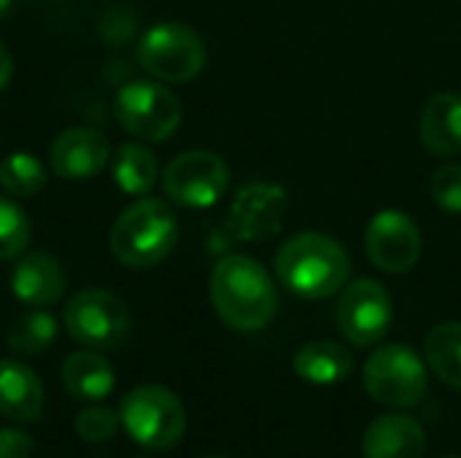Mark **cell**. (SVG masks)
Instances as JSON below:
<instances>
[{"label": "cell", "instance_id": "ac0fdd59", "mask_svg": "<svg viewBox=\"0 0 461 458\" xmlns=\"http://www.w3.org/2000/svg\"><path fill=\"white\" fill-rule=\"evenodd\" d=\"M351 370H354L351 351L335 340H313L294 354V373L313 386L343 383L351 375Z\"/></svg>", "mask_w": 461, "mask_h": 458}, {"label": "cell", "instance_id": "d4e9b609", "mask_svg": "<svg viewBox=\"0 0 461 458\" xmlns=\"http://www.w3.org/2000/svg\"><path fill=\"white\" fill-rule=\"evenodd\" d=\"M119 429V416L105 410V408H84L76 416V435L86 443H105L116 435Z\"/></svg>", "mask_w": 461, "mask_h": 458}, {"label": "cell", "instance_id": "277c9868", "mask_svg": "<svg viewBox=\"0 0 461 458\" xmlns=\"http://www.w3.org/2000/svg\"><path fill=\"white\" fill-rule=\"evenodd\" d=\"M119 424L149 451H170L186 432V410L165 386H138L119 405Z\"/></svg>", "mask_w": 461, "mask_h": 458}, {"label": "cell", "instance_id": "8992f818", "mask_svg": "<svg viewBox=\"0 0 461 458\" xmlns=\"http://www.w3.org/2000/svg\"><path fill=\"white\" fill-rule=\"evenodd\" d=\"M427 386V367L411 346H381L365 364V389L386 408H416L424 400Z\"/></svg>", "mask_w": 461, "mask_h": 458}, {"label": "cell", "instance_id": "e0dca14e", "mask_svg": "<svg viewBox=\"0 0 461 458\" xmlns=\"http://www.w3.org/2000/svg\"><path fill=\"white\" fill-rule=\"evenodd\" d=\"M419 138L435 157L461 154V94L438 92L419 116Z\"/></svg>", "mask_w": 461, "mask_h": 458}, {"label": "cell", "instance_id": "9a60e30c", "mask_svg": "<svg viewBox=\"0 0 461 458\" xmlns=\"http://www.w3.org/2000/svg\"><path fill=\"white\" fill-rule=\"evenodd\" d=\"M43 413V383L35 370L16 359H0V416L32 424Z\"/></svg>", "mask_w": 461, "mask_h": 458}, {"label": "cell", "instance_id": "52a82bcc", "mask_svg": "<svg viewBox=\"0 0 461 458\" xmlns=\"http://www.w3.org/2000/svg\"><path fill=\"white\" fill-rule=\"evenodd\" d=\"M113 113L119 124L138 140L162 143L173 138L181 124V100L162 84L132 81L116 92Z\"/></svg>", "mask_w": 461, "mask_h": 458}, {"label": "cell", "instance_id": "ba28073f", "mask_svg": "<svg viewBox=\"0 0 461 458\" xmlns=\"http://www.w3.org/2000/svg\"><path fill=\"white\" fill-rule=\"evenodd\" d=\"M68 335L92 351H113L130 335L127 305L105 289H84L65 305Z\"/></svg>", "mask_w": 461, "mask_h": 458}, {"label": "cell", "instance_id": "d6986e66", "mask_svg": "<svg viewBox=\"0 0 461 458\" xmlns=\"http://www.w3.org/2000/svg\"><path fill=\"white\" fill-rule=\"evenodd\" d=\"M65 389L81 402H100L113 391V367L97 351H76L62 364Z\"/></svg>", "mask_w": 461, "mask_h": 458}, {"label": "cell", "instance_id": "3957f363", "mask_svg": "<svg viewBox=\"0 0 461 458\" xmlns=\"http://www.w3.org/2000/svg\"><path fill=\"white\" fill-rule=\"evenodd\" d=\"M178 243V221L167 202L140 197L111 227L113 256L135 270L154 267L170 256Z\"/></svg>", "mask_w": 461, "mask_h": 458}, {"label": "cell", "instance_id": "5b68a950", "mask_svg": "<svg viewBox=\"0 0 461 458\" xmlns=\"http://www.w3.org/2000/svg\"><path fill=\"white\" fill-rule=\"evenodd\" d=\"M138 62L159 81L184 84L203 73L208 51L192 27L181 22H159L143 32L138 43Z\"/></svg>", "mask_w": 461, "mask_h": 458}, {"label": "cell", "instance_id": "4fadbf2b", "mask_svg": "<svg viewBox=\"0 0 461 458\" xmlns=\"http://www.w3.org/2000/svg\"><path fill=\"white\" fill-rule=\"evenodd\" d=\"M108 159H111V146L105 135L92 127H70L59 132L49 151L54 175L65 181L95 178L105 170Z\"/></svg>", "mask_w": 461, "mask_h": 458}, {"label": "cell", "instance_id": "9c48e42d", "mask_svg": "<svg viewBox=\"0 0 461 458\" xmlns=\"http://www.w3.org/2000/svg\"><path fill=\"white\" fill-rule=\"evenodd\" d=\"M230 186V167L213 151H184L162 173L165 194L181 208H211Z\"/></svg>", "mask_w": 461, "mask_h": 458}, {"label": "cell", "instance_id": "4dcf8cb0", "mask_svg": "<svg viewBox=\"0 0 461 458\" xmlns=\"http://www.w3.org/2000/svg\"><path fill=\"white\" fill-rule=\"evenodd\" d=\"M211 458H224V456H211Z\"/></svg>", "mask_w": 461, "mask_h": 458}, {"label": "cell", "instance_id": "7a4b0ae2", "mask_svg": "<svg viewBox=\"0 0 461 458\" xmlns=\"http://www.w3.org/2000/svg\"><path fill=\"white\" fill-rule=\"evenodd\" d=\"M276 275L303 300H327L348 283L351 262L335 238L324 232H300L276 254Z\"/></svg>", "mask_w": 461, "mask_h": 458}, {"label": "cell", "instance_id": "30bf717a", "mask_svg": "<svg viewBox=\"0 0 461 458\" xmlns=\"http://www.w3.org/2000/svg\"><path fill=\"white\" fill-rule=\"evenodd\" d=\"M392 319V297L378 281L359 278L343 289L338 302V327L343 337L357 348L375 346L389 332Z\"/></svg>", "mask_w": 461, "mask_h": 458}, {"label": "cell", "instance_id": "484cf974", "mask_svg": "<svg viewBox=\"0 0 461 458\" xmlns=\"http://www.w3.org/2000/svg\"><path fill=\"white\" fill-rule=\"evenodd\" d=\"M432 200L446 213H461V165H443L432 175Z\"/></svg>", "mask_w": 461, "mask_h": 458}, {"label": "cell", "instance_id": "6da1fadb", "mask_svg": "<svg viewBox=\"0 0 461 458\" xmlns=\"http://www.w3.org/2000/svg\"><path fill=\"white\" fill-rule=\"evenodd\" d=\"M211 302L230 329L259 332L278 310V292L254 256L230 254L221 256L211 273Z\"/></svg>", "mask_w": 461, "mask_h": 458}, {"label": "cell", "instance_id": "5bb4252c", "mask_svg": "<svg viewBox=\"0 0 461 458\" xmlns=\"http://www.w3.org/2000/svg\"><path fill=\"white\" fill-rule=\"evenodd\" d=\"M11 292L19 302L32 308L54 305L65 294V273L59 262L49 254H27L19 256L11 273Z\"/></svg>", "mask_w": 461, "mask_h": 458}, {"label": "cell", "instance_id": "8fae6325", "mask_svg": "<svg viewBox=\"0 0 461 458\" xmlns=\"http://www.w3.org/2000/svg\"><path fill=\"white\" fill-rule=\"evenodd\" d=\"M365 251L384 273H408L421 259V229L405 211H381L365 232Z\"/></svg>", "mask_w": 461, "mask_h": 458}, {"label": "cell", "instance_id": "83f0119b", "mask_svg": "<svg viewBox=\"0 0 461 458\" xmlns=\"http://www.w3.org/2000/svg\"><path fill=\"white\" fill-rule=\"evenodd\" d=\"M11 76H14V59H11V54H8V49L0 43V92L8 86V81H11Z\"/></svg>", "mask_w": 461, "mask_h": 458}, {"label": "cell", "instance_id": "4316f807", "mask_svg": "<svg viewBox=\"0 0 461 458\" xmlns=\"http://www.w3.org/2000/svg\"><path fill=\"white\" fill-rule=\"evenodd\" d=\"M32 437L22 429H0V458H30Z\"/></svg>", "mask_w": 461, "mask_h": 458}, {"label": "cell", "instance_id": "603a6c76", "mask_svg": "<svg viewBox=\"0 0 461 458\" xmlns=\"http://www.w3.org/2000/svg\"><path fill=\"white\" fill-rule=\"evenodd\" d=\"M0 186L8 197H32L46 186V170L32 154L14 151L0 162Z\"/></svg>", "mask_w": 461, "mask_h": 458}, {"label": "cell", "instance_id": "f1b7e54d", "mask_svg": "<svg viewBox=\"0 0 461 458\" xmlns=\"http://www.w3.org/2000/svg\"><path fill=\"white\" fill-rule=\"evenodd\" d=\"M11 11V0H0V19Z\"/></svg>", "mask_w": 461, "mask_h": 458}, {"label": "cell", "instance_id": "44dd1931", "mask_svg": "<svg viewBox=\"0 0 461 458\" xmlns=\"http://www.w3.org/2000/svg\"><path fill=\"white\" fill-rule=\"evenodd\" d=\"M159 175L157 157L140 143H124L113 159V181L124 194L143 197L154 189Z\"/></svg>", "mask_w": 461, "mask_h": 458}, {"label": "cell", "instance_id": "cb8c5ba5", "mask_svg": "<svg viewBox=\"0 0 461 458\" xmlns=\"http://www.w3.org/2000/svg\"><path fill=\"white\" fill-rule=\"evenodd\" d=\"M30 243V219L19 202L0 197V259H19Z\"/></svg>", "mask_w": 461, "mask_h": 458}, {"label": "cell", "instance_id": "7402d4cb", "mask_svg": "<svg viewBox=\"0 0 461 458\" xmlns=\"http://www.w3.org/2000/svg\"><path fill=\"white\" fill-rule=\"evenodd\" d=\"M8 348L19 356H38L51 348L57 340V319L41 308L22 313L11 327H8Z\"/></svg>", "mask_w": 461, "mask_h": 458}, {"label": "cell", "instance_id": "2e32d148", "mask_svg": "<svg viewBox=\"0 0 461 458\" xmlns=\"http://www.w3.org/2000/svg\"><path fill=\"white\" fill-rule=\"evenodd\" d=\"M427 435L411 416H381L375 418L362 440L365 458H421Z\"/></svg>", "mask_w": 461, "mask_h": 458}, {"label": "cell", "instance_id": "f546056e", "mask_svg": "<svg viewBox=\"0 0 461 458\" xmlns=\"http://www.w3.org/2000/svg\"><path fill=\"white\" fill-rule=\"evenodd\" d=\"M446 458H461V456H446Z\"/></svg>", "mask_w": 461, "mask_h": 458}, {"label": "cell", "instance_id": "7c38bea8", "mask_svg": "<svg viewBox=\"0 0 461 458\" xmlns=\"http://www.w3.org/2000/svg\"><path fill=\"white\" fill-rule=\"evenodd\" d=\"M289 197L278 184H249L238 192L230 208V232L238 240L259 243L281 232Z\"/></svg>", "mask_w": 461, "mask_h": 458}, {"label": "cell", "instance_id": "ffe728a7", "mask_svg": "<svg viewBox=\"0 0 461 458\" xmlns=\"http://www.w3.org/2000/svg\"><path fill=\"white\" fill-rule=\"evenodd\" d=\"M424 359L446 386L461 391V321H446L427 335Z\"/></svg>", "mask_w": 461, "mask_h": 458}]
</instances>
